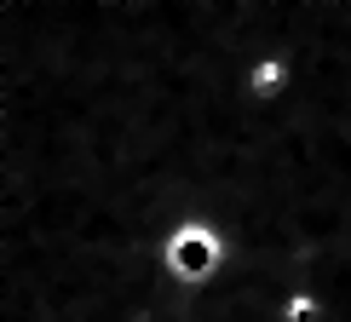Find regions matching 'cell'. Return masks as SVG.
I'll list each match as a JSON object with an SVG mask.
<instances>
[{
  "instance_id": "7a4b0ae2",
  "label": "cell",
  "mask_w": 351,
  "mask_h": 322,
  "mask_svg": "<svg viewBox=\"0 0 351 322\" xmlns=\"http://www.w3.org/2000/svg\"><path fill=\"white\" fill-rule=\"evenodd\" d=\"M254 81H259V86H276V81H282V69H276V64H259Z\"/></svg>"
},
{
  "instance_id": "6da1fadb",
  "label": "cell",
  "mask_w": 351,
  "mask_h": 322,
  "mask_svg": "<svg viewBox=\"0 0 351 322\" xmlns=\"http://www.w3.org/2000/svg\"><path fill=\"white\" fill-rule=\"evenodd\" d=\"M167 259H173V271H184V276H202L219 259V242H213V230H202V225H184L179 236H173L167 247Z\"/></svg>"
}]
</instances>
